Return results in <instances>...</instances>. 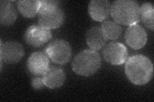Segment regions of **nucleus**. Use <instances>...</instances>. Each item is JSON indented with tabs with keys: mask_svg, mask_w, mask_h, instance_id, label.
<instances>
[{
	"mask_svg": "<svg viewBox=\"0 0 154 102\" xmlns=\"http://www.w3.org/2000/svg\"><path fill=\"white\" fill-rule=\"evenodd\" d=\"M103 56L105 60L110 64L121 65L127 60V48L122 43H109L103 48Z\"/></svg>",
	"mask_w": 154,
	"mask_h": 102,
	"instance_id": "nucleus-6",
	"label": "nucleus"
},
{
	"mask_svg": "<svg viewBox=\"0 0 154 102\" xmlns=\"http://www.w3.org/2000/svg\"><path fill=\"white\" fill-rule=\"evenodd\" d=\"M51 37L50 30L42 27L40 24H33L25 31L24 39L28 45L40 47L49 41Z\"/></svg>",
	"mask_w": 154,
	"mask_h": 102,
	"instance_id": "nucleus-5",
	"label": "nucleus"
},
{
	"mask_svg": "<svg viewBox=\"0 0 154 102\" xmlns=\"http://www.w3.org/2000/svg\"><path fill=\"white\" fill-rule=\"evenodd\" d=\"M27 69L35 76L42 75L50 67V59L45 52H33L28 57Z\"/></svg>",
	"mask_w": 154,
	"mask_h": 102,
	"instance_id": "nucleus-10",
	"label": "nucleus"
},
{
	"mask_svg": "<svg viewBox=\"0 0 154 102\" xmlns=\"http://www.w3.org/2000/svg\"><path fill=\"white\" fill-rule=\"evenodd\" d=\"M32 86L35 90H39L42 89L44 86H45V85L44 82H43L42 77H34L32 80Z\"/></svg>",
	"mask_w": 154,
	"mask_h": 102,
	"instance_id": "nucleus-19",
	"label": "nucleus"
},
{
	"mask_svg": "<svg viewBox=\"0 0 154 102\" xmlns=\"http://www.w3.org/2000/svg\"><path fill=\"white\" fill-rule=\"evenodd\" d=\"M85 40L87 44L93 51H99L102 48L107 40L100 27H93L86 32Z\"/></svg>",
	"mask_w": 154,
	"mask_h": 102,
	"instance_id": "nucleus-13",
	"label": "nucleus"
},
{
	"mask_svg": "<svg viewBox=\"0 0 154 102\" xmlns=\"http://www.w3.org/2000/svg\"><path fill=\"white\" fill-rule=\"evenodd\" d=\"M154 8L151 3H145L140 7V19L146 28L153 31Z\"/></svg>",
	"mask_w": 154,
	"mask_h": 102,
	"instance_id": "nucleus-17",
	"label": "nucleus"
},
{
	"mask_svg": "<svg viewBox=\"0 0 154 102\" xmlns=\"http://www.w3.org/2000/svg\"><path fill=\"white\" fill-rule=\"evenodd\" d=\"M43 82L50 89L59 88L64 84L66 75L64 70L59 67L50 66L46 71L42 75Z\"/></svg>",
	"mask_w": 154,
	"mask_h": 102,
	"instance_id": "nucleus-12",
	"label": "nucleus"
},
{
	"mask_svg": "<svg viewBox=\"0 0 154 102\" xmlns=\"http://www.w3.org/2000/svg\"><path fill=\"white\" fill-rule=\"evenodd\" d=\"M17 13L11 1H0V23L3 26H11L16 22Z\"/></svg>",
	"mask_w": 154,
	"mask_h": 102,
	"instance_id": "nucleus-14",
	"label": "nucleus"
},
{
	"mask_svg": "<svg viewBox=\"0 0 154 102\" xmlns=\"http://www.w3.org/2000/svg\"><path fill=\"white\" fill-rule=\"evenodd\" d=\"M38 24L48 30H54L60 27L65 19L64 10L59 6L39 12Z\"/></svg>",
	"mask_w": 154,
	"mask_h": 102,
	"instance_id": "nucleus-7",
	"label": "nucleus"
},
{
	"mask_svg": "<svg viewBox=\"0 0 154 102\" xmlns=\"http://www.w3.org/2000/svg\"><path fill=\"white\" fill-rule=\"evenodd\" d=\"M101 63V57L97 52L92 49L84 50L75 57L72 69L77 75L89 77L98 71Z\"/></svg>",
	"mask_w": 154,
	"mask_h": 102,
	"instance_id": "nucleus-3",
	"label": "nucleus"
},
{
	"mask_svg": "<svg viewBox=\"0 0 154 102\" xmlns=\"http://www.w3.org/2000/svg\"><path fill=\"white\" fill-rule=\"evenodd\" d=\"M111 4L107 0H93L89 4V13L93 20L103 22L110 14Z\"/></svg>",
	"mask_w": 154,
	"mask_h": 102,
	"instance_id": "nucleus-11",
	"label": "nucleus"
},
{
	"mask_svg": "<svg viewBox=\"0 0 154 102\" xmlns=\"http://www.w3.org/2000/svg\"><path fill=\"white\" fill-rule=\"evenodd\" d=\"M110 14L119 24L131 26L137 24L140 19V7L136 1L117 0L111 4Z\"/></svg>",
	"mask_w": 154,
	"mask_h": 102,
	"instance_id": "nucleus-2",
	"label": "nucleus"
},
{
	"mask_svg": "<svg viewBox=\"0 0 154 102\" xmlns=\"http://www.w3.org/2000/svg\"><path fill=\"white\" fill-rule=\"evenodd\" d=\"M45 52L51 61L59 65H64L68 63L72 55L69 43L62 39L51 42L46 47Z\"/></svg>",
	"mask_w": 154,
	"mask_h": 102,
	"instance_id": "nucleus-4",
	"label": "nucleus"
},
{
	"mask_svg": "<svg viewBox=\"0 0 154 102\" xmlns=\"http://www.w3.org/2000/svg\"><path fill=\"white\" fill-rule=\"evenodd\" d=\"M17 8L22 15L28 18L34 17L38 13L40 8V1L36 0H24L17 2Z\"/></svg>",
	"mask_w": 154,
	"mask_h": 102,
	"instance_id": "nucleus-15",
	"label": "nucleus"
},
{
	"mask_svg": "<svg viewBox=\"0 0 154 102\" xmlns=\"http://www.w3.org/2000/svg\"><path fill=\"white\" fill-rule=\"evenodd\" d=\"M101 28L107 40H117L122 35V28L118 23L111 20H105Z\"/></svg>",
	"mask_w": 154,
	"mask_h": 102,
	"instance_id": "nucleus-16",
	"label": "nucleus"
},
{
	"mask_svg": "<svg viewBox=\"0 0 154 102\" xmlns=\"http://www.w3.org/2000/svg\"><path fill=\"white\" fill-rule=\"evenodd\" d=\"M25 51L20 43L15 41H8L3 43L1 42L0 58L2 66L3 61L8 64L19 62L23 57Z\"/></svg>",
	"mask_w": 154,
	"mask_h": 102,
	"instance_id": "nucleus-8",
	"label": "nucleus"
},
{
	"mask_svg": "<svg viewBox=\"0 0 154 102\" xmlns=\"http://www.w3.org/2000/svg\"><path fill=\"white\" fill-rule=\"evenodd\" d=\"M59 6V1H55V0H43V1H40V8L39 10H38V13Z\"/></svg>",
	"mask_w": 154,
	"mask_h": 102,
	"instance_id": "nucleus-18",
	"label": "nucleus"
},
{
	"mask_svg": "<svg viewBox=\"0 0 154 102\" xmlns=\"http://www.w3.org/2000/svg\"><path fill=\"white\" fill-rule=\"evenodd\" d=\"M125 64V74L132 83L136 85H144L150 82L153 74L152 61L141 54L130 57Z\"/></svg>",
	"mask_w": 154,
	"mask_h": 102,
	"instance_id": "nucleus-1",
	"label": "nucleus"
},
{
	"mask_svg": "<svg viewBox=\"0 0 154 102\" xmlns=\"http://www.w3.org/2000/svg\"><path fill=\"white\" fill-rule=\"evenodd\" d=\"M127 44L133 49L143 48L147 42V34L144 28L139 24H133L127 29L125 35Z\"/></svg>",
	"mask_w": 154,
	"mask_h": 102,
	"instance_id": "nucleus-9",
	"label": "nucleus"
}]
</instances>
